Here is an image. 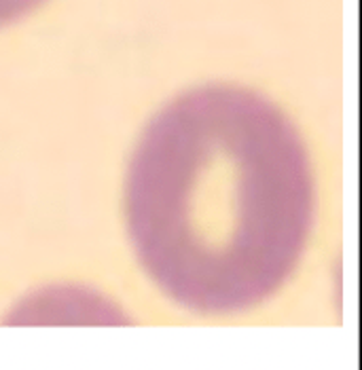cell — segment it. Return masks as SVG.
I'll return each mask as SVG.
<instances>
[{
	"mask_svg": "<svg viewBox=\"0 0 362 370\" xmlns=\"http://www.w3.org/2000/svg\"><path fill=\"white\" fill-rule=\"evenodd\" d=\"M314 184L305 146L248 89H193L140 136L125 220L140 265L172 301L237 313L267 301L307 244Z\"/></svg>",
	"mask_w": 362,
	"mask_h": 370,
	"instance_id": "6da1fadb",
	"label": "cell"
},
{
	"mask_svg": "<svg viewBox=\"0 0 362 370\" xmlns=\"http://www.w3.org/2000/svg\"><path fill=\"white\" fill-rule=\"evenodd\" d=\"M45 0H0V28L30 15Z\"/></svg>",
	"mask_w": 362,
	"mask_h": 370,
	"instance_id": "7a4b0ae2",
	"label": "cell"
}]
</instances>
